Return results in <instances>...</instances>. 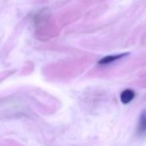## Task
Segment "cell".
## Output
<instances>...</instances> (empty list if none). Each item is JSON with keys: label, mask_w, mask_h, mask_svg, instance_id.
I'll return each mask as SVG.
<instances>
[{"label": "cell", "mask_w": 146, "mask_h": 146, "mask_svg": "<svg viewBox=\"0 0 146 146\" xmlns=\"http://www.w3.org/2000/svg\"><path fill=\"white\" fill-rule=\"evenodd\" d=\"M135 97V93L133 90L130 89H127L125 91L122 92V93L121 94V101L124 104H129Z\"/></svg>", "instance_id": "cell-1"}, {"label": "cell", "mask_w": 146, "mask_h": 146, "mask_svg": "<svg viewBox=\"0 0 146 146\" xmlns=\"http://www.w3.org/2000/svg\"><path fill=\"white\" fill-rule=\"evenodd\" d=\"M127 54L124 53V54H121V55H114V56H105L104 57L103 59H101L99 62H98V64H101V65H106V64H109L112 62H115L125 56H127Z\"/></svg>", "instance_id": "cell-2"}, {"label": "cell", "mask_w": 146, "mask_h": 146, "mask_svg": "<svg viewBox=\"0 0 146 146\" xmlns=\"http://www.w3.org/2000/svg\"><path fill=\"white\" fill-rule=\"evenodd\" d=\"M139 133L141 135L146 134V111H144L140 116L139 123Z\"/></svg>", "instance_id": "cell-3"}]
</instances>
